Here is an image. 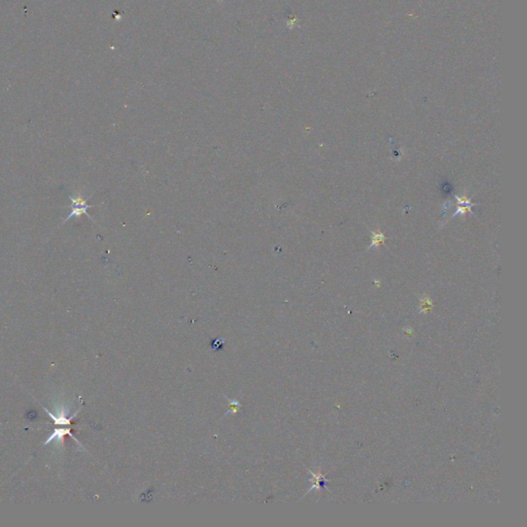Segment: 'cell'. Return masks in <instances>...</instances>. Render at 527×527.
I'll list each match as a JSON object with an SVG mask.
<instances>
[{
	"label": "cell",
	"mask_w": 527,
	"mask_h": 527,
	"mask_svg": "<svg viewBox=\"0 0 527 527\" xmlns=\"http://www.w3.org/2000/svg\"><path fill=\"white\" fill-rule=\"evenodd\" d=\"M70 200H71V206H70V214L67 216V218L64 219V223H66L67 221H69L70 218H72L73 216L76 217H79L83 214H87L89 217H91V215L88 213V209H89L90 207H92L91 205H89L87 203V200H85L83 197L79 196V197H76L73 198L71 196H69ZM92 218V217H91Z\"/></svg>",
	"instance_id": "1"
},
{
	"label": "cell",
	"mask_w": 527,
	"mask_h": 527,
	"mask_svg": "<svg viewBox=\"0 0 527 527\" xmlns=\"http://www.w3.org/2000/svg\"><path fill=\"white\" fill-rule=\"evenodd\" d=\"M42 408L45 409L46 413H47V414L53 419V421H54V423H55V426H56V427H70V428H71L72 420L75 419V418L79 415V413H80V411H81V408H79L78 411H76V412L73 413L70 417H67L68 411H67V410H65V409L60 410L59 412H57V415H54V414L50 411V410H48L46 407H42Z\"/></svg>",
	"instance_id": "2"
},
{
	"label": "cell",
	"mask_w": 527,
	"mask_h": 527,
	"mask_svg": "<svg viewBox=\"0 0 527 527\" xmlns=\"http://www.w3.org/2000/svg\"><path fill=\"white\" fill-rule=\"evenodd\" d=\"M70 430H71L70 427H65V428H63V429H58V428L55 429L54 432L48 437V439L45 441V443H43V446L49 445V444L52 443L53 441H57V442H59V443H61V444L63 445V444H64V438H65L66 436H69V437L72 439V440H75V441L78 443V445H79L80 447H82V448L84 449L83 445L79 442L78 439L71 434Z\"/></svg>",
	"instance_id": "3"
},
{
	"label": "cell",
	"mask_w": 527,
	"mask_h": 527,
	"mask_svg": "<svg viewBox=\"0 0 527 527\" xmlns=\"http://www.w3.org/2000/svg\"><path fill=\"white\" fill-rule=\"evenodd\" d=\"M384 241H385V236L383 235V233L381 231H379V230L372 231V242L369 248L373 246H379L380 244H384Z\"/></svg>",
	"instance_id": "4"
},
{
	"label": "cell",
	"mask_w": 527,
	"mask_h": 527,
	"mask_svg": "<svg viewBox=\"0 0 527 527\" xmlns=\"http://www.w3.org/2000/svg\"><path fill=\"white\" fill-rule=\"evenodd\" d=\"M472 206H473V205H465V206H464V205H458V208H457V210L454 213H453V216H455V215H457L459 213L464 215L466 212H471L472 211L471 210Z\"/></svg>",
	"instance_id": "5"
},
{
	"label": "cell",
	"mask_w": 527,
	"mask_h": 527,
	"mask_svg": "<svg viewBox=\"0 0 527 527\" xmlns=\"http://www.w3.org/2000/svg\"><path fill=\"white\" fill-rule=\"evenodd\" d=\"M455 198L458 201V205H474L473 203H471L470 199H468L466 196H462V197L455 196Z\"/></svg>",
	"instance_id": "6"
}]
</instances>
